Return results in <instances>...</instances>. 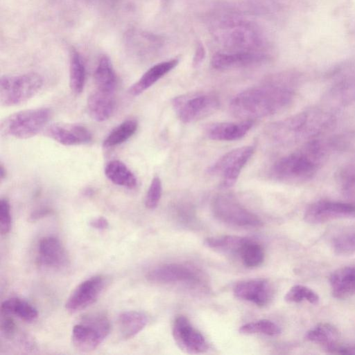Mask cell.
Returning a JSON list of instances; mask_svg holds the SVG:
<instances>
[{
    "mask_svg": "<svg viewBox=\"0 0 355 355\" xmlns=\"http://www.w3.org/2000/svg\"><path fill=\"white\" fill-rule=\"evenodd\" d=\"M46 135L64 146L87 144L92 139L91 132L78 123H53L47 128Z\"/></svg>",
    "mask_w": 355,
    "mask_h": 355,
    "instance_id": "cell-14",
    "label": "cell"
},
{
    "mask_svg": "<svg viewBox=\"0 0 355 355\" xmlns=\"http://www.w3.org/2000/svg\"><path fill=\"white\" fill-rule=\"evenodd\" d=\"M178 63V59H173L153 65L130 87L128 90L129 94L134 96L142 94L175 67Z\"/></svg>",
    "mask_w": 355,
    "mask_h": 355,
    "instance_id": "cell-22",
    "label": "cell"
},
{
    "mask_svg": "<svg viewBox=\"0 0 355 355\" xmlns=\"http://www.w3.org/2000/svg\"><path fill=\"white\" fill-rule=\"evenodd\" d=\"M332 109L315 107L271 124L270 137L282 145L303 144L324 136L336 123Z\"/></svg>",
    "mask_w": 355,
    "mask_h": 355,
    "instance_id": "cell-3",
    "label": "cell"
},
{
    "mask_svg": "<svg viewBox=\"0 0 355 355\" xmlns=\"http://www.w3.org/2000/svg\"><path fill=\"white\" fill-rule=\"evenodd\" d=\"M264 59L263 55L250 52L218 53L212 57L211 65L216 69H230L257 64Z\"/></svg>",
    "mask_w": 355,
    "mask_h": 355,
    "instance_id": "cell-21",
    "label": "cell"
},
{
    "mask_svg": "<svg viewBox=\"0 0 355 355\" xmlns=\"http://www.w3.org/2000/svg\"><path fill=\"white\" fill-rule=\"evenodd\" d=\"M95 89L114 93L116 76L110 58L103 55L98 60L94 71Z\"/></svg>",
    "mask_w": 355,
    "mask_h": 355,
    "instance_id": "cell-25",
    "label": "cell"
},
{
    "mask_svg": "<svg viewBox=\"0 0 355 355\" xmlns=\"http://www.w3.org/2000/svg\"><path fill=\"white\" fill-rule=\"evenodd\" d=\"M147 316L142 312L128 311L121 313L118 318L121 337L128 340L135 336L147 324Z\"/></svg>",
    "mask_w": 355,
    "mask_h": 355,
    "instance_id": "cell-24",
    "label": "cell"
},
{
    "mask_svg": "<svg viewBox=\"0 0 355 355\" xmlns=\"http://www.w3.org/2000/svg\"><path fill=\"white\" fill-rule=\"evenodd\" d=\"M86 69L80 54L74 49L69 53V87L75 94H80L85 86Z\"/></svg>",
    "mask_w": 355,
    "mask_h": 355,
    "instance_id": "cell-28",
    "label": "cell"
},
{
    "mask_svg": "<svg viewBox=\"0 0 355 355\" xmlns=\"http://www.w3.org/2000/svg\"><path fill=\"white\" fill-rule=\"evenodd\" d=\"M172 335L177 346L184 353L202 354L208 349V343L205 337L185 316L180 315L175 318Z\"/></svg>",
    "mask_w": 355,
    "mask_h": 355,
    "instance_id": "cell-11",
    "label": "cell"
},
{
    "mask_svg": "<svg viewBox=\"0 0 355 355\" xmlns=\"http://www.w3.org/2000/svg\"><path fill=\"white\" fill-rule=\"evenodd\" d=\"M332 295L339 300L355 295V264L334 270L329 277Z\"/></svg>",
    "mask_w": 355,
    "mask_h": 355,
    "instance_id": "cell-20",
    "label": "cell"
},
{
    "mask_svg": "<svg viewBox=\"0 0 355 355\" xmlns=\"http://www.w3.org/2000/svg\"><path fill=\"white\" fill-rule=\"evenodd\" d=\"M146 279L153 283L168 284L179 282H196L200 273L193 267L182 263H165L150 270Z\"/></svg>",
    "mask_w": 355,
    "mask_h": 355,
    "instance_id": "cell-13",
    "label": "cell"
},
{
    "mask_svg": "<svg viewBox=\"0 0 355 355\" xmlns=\"http://www.w3.org/2000/svg\"><path fill=\"white\" fill-rule=\"evenodd\" d=\"M354 214V204L331 200H319L306 207L304 219L308 223L315 225L345 218Z\"/></svg>",
    "mask_w": 355,
    "mask_h": 355,
    "instance_id": "cell-10",
    "label": "cell"
},
{
    "mask_svg": "<svg viewBox=\"0 0 355 355\" xmlns=\"http://www.w3.org/2000/svg\"><path fill=\"white\" fill-rule=\"evenodd\" d=\"M284 300L288 303H297L306 300L309 303L316 305L320 298L318 295L310 288L297 284L292 286L284 296Z\"/></svg>",
    "mask_w": 355,
    "mask_h": 355,
    "instance_id": "cell-34",
    "label": "cell"
},
{
    "mask_svg": "<svg viewBox=\"0 0 355 355\" xmlns=\"http://www.w3.org/2000/svg\"><path fill=\"white\" fill-rule=\"evenodd\" d=\"M11 227L10 207L7 199L0 200V232L2 234L9 232Z\"/></svg>",
    "mask_w": 355,
    "mask_h": 355,
    "instance_id": "cell-37",
    "label": "cell"
},
{
    "mask_svg": "<svg viewBox=\"0 0 355 355\" xmlns=\"http://www.w3.org/2000/svg\"><path fill=\"white\" fill-rule=\"evenodd\" d=\"M339 337L336 327L327 322L318 324L309 330L304 336L306 340L322 345L327 352L338 345Z\"/></svg>",
    "mask_w": 355,
    "mask_h": 355,
    "instance_id": "cell-23",
    "label": "cell"
},
{
    "mask_svg": "<svg viewBox=\"0 0 355 355\" xmlns=\"http://www.w3.org/2000/svg\"><path fill=\"white\" fill-rule=\"evenodd\" d=\"M234 295L243 300L263 306L272 296V288L265 279H254L238 283L234 288Z\"/></svg>",
    "mask_w": 355,
    "mask_h": 355,
    "instance_id": "cell-16",
    "label": "cell"
},
{
    "mask_svg": "<svg viewBox=\"0 0 355 355\" xmlns=\"http://www.w3.org/2000/svg\"><path fill=\"white\" fill-rule=\"evenodd\" d=\"M336 180L342 194L355 199V164H347L341 166L336 175Z\"/></svg>",
    "mask_w": 355,
    "mask_h": 355,
    "instance_id": "cell-31",
    "label": "cell"
},
{
    "mask_svg": "<svg viewBox=\"0 0 355 355\" xmlns=\"http://www.w3.org/2000/svg\"><path fill=\"white\" fill-rule=\"evenodd\" d=\"M110 331V323L105 315L99 313L89 314L73 327L72 343L78 350L90 352L102 343Z\"/></svg>",
    "mask_w": 355,
    "mask_h": 355,
    "instance_id": "cell-6",
    "label": "cell"
},
{
    "mask_svg": "<svg viewBox=\"0 0 355 355\" xmlns=\"http://www.w3.org/2000/svg\"><path fill=\"white\" fill-rule=\"evenodd\" d=\"M242 334H263L270 336H275L281 334L280 327L275 322L266 320H259L243 324L239 328Z\"/></svg>",
    "mask_w": 355,
    "mask_h": 355,
    "instance_id": "cell-33",
    "label": "cell"
},
{
    "mask_svg": "<svg viewBox=\"0 0 355 355\" xmlns=\"http://www.w3.org/2000/svg\"><path fill=\"white\" fill-rule=\"evenodd\" d=\"M214 216L227 225L239 227H259L260 218L234 198L226 195L216 196L211 205Z\"/></svg>",
    "mask_w": 355,
    "mask_h": 355,
    "instance_id": "cell-8",
    "label": "cell"
},
{
    "mask_svg": "<svg viewBox=\"0 0 355 355\" xmlns=\"http://www.w3.org/2000/svg\"><path fill=\"white\" fill-rule=\"evenodd\" d=\"M1 309L3 313L15 315L26 322H33L38 315L37 310L32 305L18 297L3 301Z\"/></svg>",
    "mask_w": 355,
    "mask_h": 355,
    "instance_id": "cell-29",
    "label": "cell"
},
{
    "mask_svg": "<svg viewBox=\"0 0 355 355\" xmlns=\"http://www.w3.org/2000/svg\"><path fill=\"white\" fill-rule=\"evenodd\" d=\"M52 211H53L51 209L46 207L38 209L31 213L29 216V220L31 221L37 220L42 218L50 215Z\"/></svg>",
    "mask_w": 355,
    "mask_h": 355,
    "instance_id": "cell-41",
    "label": "cell"
},
{
    "mask_svg": "<svg viewBox=\"0 0 355 355\" xmlns=\"http://www.w3.org/2000/svg\"><path fill=\"white\" fill-rule=\"evenodd\" d=\"M51 116V111L46 107L19 111L2 120L0 130L6 136L28 139L42 130Z\"/></svg>",
    "mask_w": 355,
    "mask_h": 355,
    "instance_id": "cell-4",
    "label": "cell"
},
{
    "mask_svg": "<svg viewBox=\"0 0 355 355\" xmlns=\"http://www.w3.org/2000/svg\"><path fill=\"white\" fill-rule=\"evenodd\" d=\"M334 252L339 255H349L355 253V232L338 235L332 241Z\"/></svg>",
    "mask_w": 355,
    "mask_h": 355,
    "instance_id": "cell-35",
    "label": "cell"
},
{
    "mask_svg": "<svg viewBox=\"0 0 355 355\" xmlns=\"http://www.w3.org/2000/svg\"><path fill=\"white\" fill-rule=\"evenodd\" d=\"M329 353L334 354L355 355V345L342 346L338 344L331 349Z\"/></svg>",
    "mask_w": 355,
    "mask_h": 355,
    "instance_id": "cell-38",
    "label": "cell"
},
{
    "mask_svg": "<svg viewBox=\"0 0 355 355\" xmlns=\"http://www.w3.org/2000/svg\"><path fill=\"white\" fill-rule=\"evenodd\" d=\"M40 263L47 268L62 269L67 267L69 259L60 241L54 236L42 238L38 245Z\"/></svg>",
    "mask_w": 355,
    "mask_h": 355,
    "instance_id": "cell-15",
    "label": "cell"
},
{
    "mask_svg": "<svg viewBox=\"0 0 355 355\" xmlns=\"http://www.w3.org/2000/svg\"><path fill=\"white\" fill-rule=\"evenodd\" d=\"M137 121L135 119H128L114 128L103 142L105 148H112L123 144L130 139L137 131Z\"/></svg>",
    "mask_w": 355,
    "mask_h": 355,
    "instance_id": "cell-30",
    "label": "cell"
},
{
    "mask_svg": "<svg viewBox=\"0 0 355 355\" xmlns=\"http://www.w3.org/2000/svg\"><path fill=\"white\" fill-rule=\"evenodd\" d=\"M205 57V50L201 44L197 47L196 54L194 55L193 64L194 67H198L203 60Z\"/></svg>",
    "mask_w": 355,
    "mask_h": 355,
    "instance_id": "cell-42",
    "label": "cell"
},
{
    "mask_svg": "<svg viewBox=\"0 0 355 355\" xmlns=\"http://www.w3.org/2000/svg\"><path fill=\"white\" fill-rule=\"evenodd\" d=\"M344 146L345 140L341 135L314 139L277 159L270 168V175L282 183H305L316 175L331 154Z\"/></svg>",
    "mask_w": 355,
    "mask_h": 355,
    "instance_id": "cell-1",
    "label": "cell"
},
{
    "mask_svg": "<svg viewBox=\"0 0 355 355\" xmlns=\"http://www.w3.org/2000/svg\"><path fill=\"white\" fill-rule=\"evenodd\" d=\"M162 186L160 178L155 176L150 182L145 198V205L148 209H153L157 207L160 200Z\"/></svg>",
    "mask_w": 355,
    "mask_h": 355,
    "instance_id": "cell-36",
    "label": "cell"
},
{
    "mask_svg": "<svg viewBox=\"0 0 355 355\" xmlns=\"http://www.w3.org/2000/svg\"><path fill=\"white\" fill-rule=\"evenodd\" d=\"M87 107L93 120L98 122L107 120L115 107L114 93L94 89L88 96Z\"/></svg>",
    "mask_w": 355,
    "mask_h": 355,
    "instance_id": "cell-19",
    "label": "cell"
},
{
    "mask_svg": "<svg viewBox=\"0 0 355 355\" xmlns=\"http://www.w3.org/2000/svg\"><path fill=\"white\" fill-rule=\"evenodd\" d=\"M15 324L11 318H6L2 322L1 328L6 336H12L15 331Z\"/></svg>",
    "mask_w": 355,
    "mask_h": 355,
    "instance_id": "cell-40",
    "label": "cell"
},
{
    "mask_svg": "<svg viewBox=\"0 0 355 355\" xmlns=\"http://www.w3.org/2000/svg\"><path fill=\"white\" fill-rule=\"evenodd\" d=\"M105 175L116 185L133 189L137 184V180L128 166L119 160L109 162L104 169Z\"/></svg>",
    "mask_w": 355,
    "mask_h": 355,
    "instance_id": "cell-26",
    "label": "cell"
},
{
    "mask_svg": "<svg viewBox=\"0 0 355 355\" xmlns=\"http://www.w3.org/2000/svg\"><path fill=\"white\" fill-rule=\"evenodd\" d=\"M171 103L177 116L185 123L202 119L214 113L219 107L218 97L207 92L182 94L174 97Z\"/></svg>",
    "mask_w": 355,
    "mask_h": 355,
    "instance_id": "cell-7",
    "label": "cell"
},
{
    "mask_svg": "<svg viewBox=\"0 0 355 355\" xmlns=\"http://www.w3.org/2000/svg\"><path fill=\"white\" fill-rule=\"evenodd\" d=\"M108 284L103 275L92 277L80 283L67 299L65 308L71 312L81 311L94 303Z\"/></svg>",
    "mask_w": 355,
    "mask_h": 355,
    "instance_id": "cell-12",
    "label": "cell"
},
{
    "mask_svg": "<svg viewBox=\"0 0 355 355\" xmlns=\"http://www.w3.org/2000/svg\"><path fill=\"white\" fill-rule=\"evenodd\" d=\"M298 85L299 80L295 76L279 77L266 85L237 94L231 100L230 110L235 116L243 120L274 115L292 104Z\"/></svg>",
    "mask_w": 355,
    "mask_h": 355,
    "instance_id": "cell-2",
    "label": "cell"
},
{
    "mask_svg": "<svg viewBox=\"0 0 355 355\" xmlns=\"http://www.w3.org/2000/svg\"><path fill=\"white\" fill-rule=\"evenodd\" d=\"M245 267L255 268L260 266L264 260L263 248L257 242L249 239L243 246L239 255Z\"/></svg>",
    "mask_w": 355,
    "mask_h": 355,
    "instance_id": "cell-32",
    "label": "cell"
},
{
    "mask_svg": "<svg viewBox=\"0 0 355 355\" xmlns=\"http://www.w3.org/2000/svg\"><path fill=\"white\" fill-rule=\"evenodd\" d=\"M43 85L37 73L4 76L0 79V103L5 107L19 105L36 95Z\"/></svg>",
    "mask_w": 355,
    "mask_h": 355,
    "instance_id": "cell-5",
    "label": "cell"
},
{
    "mask_svg": "<svg viewBox=\"0 0 355 355\" xmlns=\"http://www.w3.org/2000/svg\"><path fill=\"white\" fill-rule=\"evenodd\" d=\"M249 239V238L235 235H222L207 238L204 245L220 252L239 255L243 246Z\"/></svg>",
    "mask_w": 355,
    "mask_h": 355,
    "instance_id": "cell-27",
    "label": "cell"
},
{
    "mask_svg": "<svg viewBox=\"0 0 355 355\" xmlns=\"http://www.w3.org/2000/svg\"><path fill=\"white\" fill-rule=\"evenodd\" d=\"M254 153L250 146L233 149L220 157L209 168L208 173L218 175L224 188L232 187L237 181L242 168Z\"/></svg>",
    "mask_w": 355,
    "mask_h": 355,
    "instance_id": "cell-9",
    "label": "cell"
},
{
    "mask_svg": "<svg viewBox=\"0 0 355 355\" xmlns=\"http://www.w3.org/2000/svg\"><path fill=\"white\" fill-rule=\"evenodd\" d=\"M252 120L239 122H219L209 124L205 129L206 135L212 140L235 141L243 137L253 126Z\"/></svg>",
    "mask_w": 355,
    "mask_h": 355,
    "instance_id": "cell-17",
    "label": "cell"
},
{
    "mask_svg": "<svg viewBox=\"0 0 355 355\" xmlns=\"http://www.w3.org/2000/svg\"><path fill=\"white\" fill-rule=\"evenodd\" d=\"M325 106L342 107L355 103V76L343 79L333 85L324 96Z\"/></svg>",
    "mask_w": 355,
    "mask_h": 355,
    "instance_id": "cell-18",
    "label": "cell"
},
{
    "mask_svg": "<svg viewBox=\"0 0 355 355\" xmlns=\"http://www.w3.org/2000/svg\"><path fill=\"white\" fill-rule=\"evenodd\" d=\"M6 171L5 169V168L3 167V166L2 164H1V166H0V180L1 181H3V180L6 178Z\"/></svg>",
    "mask_w": 355,
    "mask_h": 355,
    "instance_id": "cell-43",
    "label": "cell"
},
{
    "mask_svg": "<svg viewBox=\"0 0 355 355\" xmlns=\"http://www.w3.org/2000/svg\"><path fill=\"white\" fill-rule=\"evenodd\" d=\"M89 225L94 229L103 230L108 227L109 223L105 218L103 216H98L91 220L89 222Z\"/></svg>",
    "mask_w": 355,
    "mask_h": 355,
    "instance_id": "cell-39",
    "label": "cell"
}]
</instances>
